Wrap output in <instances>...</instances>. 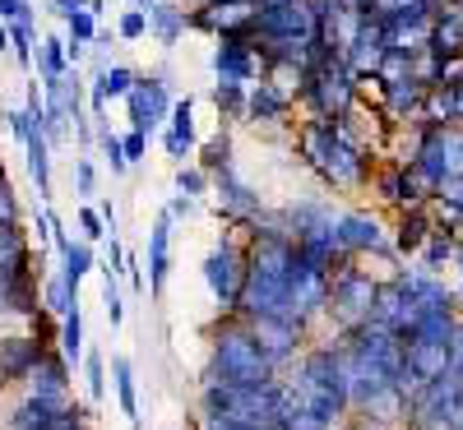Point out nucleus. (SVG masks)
Masks as SVG:
<instances>
[{"label": "nucleus", "instance_id": "obj_21", "mask_svg": "<svg viewBox=\"0 0 463 430\" xmlns=\"http://www.w3.org/2000/svg\"><path fill=\"white\" fill-rule=\"evenodd\" d=\"M246 116H255V121H283V116H288V98L274 84H250Z\"/></svg>", "mask_w": 463, "mask_h": 430}, {"label": "nucleus", "instance_id": "obj_6", "mask_svg": "<svg viewBox=\"0 0 463 430\" xmlns=\"http://www.w3.org/2000/svg\"><path fill=\"white\" fill-rule=\"evenodd\" d=\"M329 268L311 264L301 250H297V264H292V283H288V315L301 324L306 315H316V310L329 301Z\"/></svg>", "mask_w": 463, "mask_h": 430}, {"label": "nucleus", "instance_id": "obj_39", "mask_svg": "<svg viewBox=\"0 0 463 430\" xmlns=\"http://www.w3.org/2000/svg\"><path fill=\"white\" fill-rule=\"evenodd\" d=\"M10 42L19 47V61L28 65V61H33V19H19V23L10 28Z\"/></svg>", "mask_w": 463, "mask_h": 430}, {"label": "nucleus", "instance_id": "obj_61", "mask_svg": "<svg viewBox=\"0 0 463 430\" xmlns=\"http://www.w3.org/2000/svg\"><path fill=\"white\" fill-rule=\"evenodd\" d=\"M458 10H463V0H458Z\"/></svg>", "mask_w": 463, "mask_h": 430}, {"label": "nucleus", "instance_id": "obj_1", "mask_svg": "<svg viewBox=\"0 0 463 430\" xmlns=\"http://www.w3.org/2000/svg\"><path fill=\"white\" fill-rule=\"evenodd\" d=\"M292 264H297V241L292 237H283V231H264V237H255L237 310H246L250 320H292L288 315Z\"/></svg>", "mask_w": 463, "mask_h": 430}, {"label": "nucleus", "instance_id": "obj_56", "mask_svg": "<svg viewBox=\"0 0 463 430\" xmlns=\"http://www.w3.org/2000/svg\"><path fill=\"white\" fill-rule=\"evenodd\" d=\"M353 430H384V425H371V421H357Z\"/></svg>", "mask_w": 463, "mask_h": 430}, {"label": "nucleus", "instance_id": "obj_60", "mask_svg": "<svg viewBox=\"0 0 463 430\" xmlns=\"http://www.w3.org/2000/svg\"><path fill=\"white\" fill-rule=\"evenodd\" d=\"M421 5H436V0H421Z\"/></svg>", "mask_w": 463, "mask_h": 430}, {"label": "nucleus", "instance_id": "obj_44", "mask_svg": "<svg viewBox=\"0 0 463 430\" xmlns=\"http://www.w3.org/2000/svg\"><path fill=\"white\" fill-rule=\"evenodd\" d=\"M80 227L89 231L93 241H98V237H107V222H102V213H98V209H80Z\"/></svg>", "mask_w": 463, "mask_h": 430}, {"label": "nucleus", "instance_id": "obj_36", "mask_svg": "<svg viewBox=\"0 0 463 430\" xmlns=\"http://www.w3.org/2000/svg\"><path fill=\"white\" fill-rule=\"evenodd\" d=\"M14 255H24V231L14 222H5L0 227V264H10Z\"/></svg>", "mask_w": 463, "mask_h": 430}, {"label": "nucleus", "instance_id": "obj_7", "mask_svg": "<svg viewBox=\"0 0 463 430\" xmlns=\"http://www.w3.org/2000/svg\"><path fill=\"white\" fill-rule=\"evenodd\" d=\"M195 23L222 37H250L260 23V0H209L195 14Z\"/></svg>", "mask_w": 463, "mask_h": 430}, {"label": "nucleus", "instance_id": "obj_43", "mask_svg": "<svg viewBox=\"0 0 463 430\" xmlns=\"http://www.w3.org/2000/svg\"><path fill=\"white\" fill-rule=\"evenodd\" d=\"M19 218V204H14V190L5 185V176H0V227L5 222H14Z\"/></svg>", "mask_w": 463, "mask_h": 430}, {"label": "nucleus", "instance_id": "obj_40", "mask_svg": "<svg viewBox=\"0 0 463 430\" xmlns=\"http://www.w3.org/2000/svg\"><path fill=\"white\" fill-rule=\"evenodd\" d=\"M436 200H440L445 209H458V213H463V176L440 181V185H436Z\"/></svg>", "mask_w": 463, "mask_h": 430}, {"label": "nucleus", "instance_id": "obj_48", "mask_svg": "<svg viewBox=\"0 0 463 430\" xmlns=\"http://www.w3.org/2000/svg\"><path fill=\"white\" fill-rule=\"evenodd\" d=\"M144 28H148V14H144V10H130V14L121 19V37H144Z\"/></svg>", "mask_w": 463, "mask_h": 430}, {"label": "nucleus", "instance_id": "obj_28", "mask_svg": "<svg viewBox=\"0 0 463 430\" xmlns=\"http://www.w3.org/2000/svg\"><path fill=\"white\" fill-rule=\"evenodd\" d=\"M148 28L163 37V47H172L181 37V28H185V14L176 5H148Z\"/></svg>", "mask_w": 463, "mask_h": 430}, {"label": "nucleus", "instance_id": "obj_38", "mask_svg": "<svg viewBox=\"0 0 463 430\" xmlns=\"http://www.w3.org/2000/svg\"><path fill=\"white\" fill-rule=\"evenodd\" d=\"M102 153H107V163H111V172H126V167H130V158H126V144L116 139L111 130H102Z\"/></svg>", "mask_w": 463, "mask_h": 430}, {"label": "nucleus", "instance_id": "obj_42", "mask_svg": "<svg viewBox=\"0 0 463 430\" xmlns=\"http://www.w3.org/2000/svg\"><path fill=\"white\" fill-rule=\"evenodd\" d=\"M204 167H213V172H227V135L218 130V139L204 148Z\"/></svg>", "mask_w": 463, "mask_h": 430}, {"label": "nucleus", "instance_id": "obj_46", "mask_svg": "<svg viewBox=\"0 0 463 430\" xmlns=\"http://www.w3.org/2000/svg\"><path fill=\"white\" fill-rule=\"evenodd\" d=\"M102 305H107V320H111V324H121V292H116V283H111V278H107Z\"/></svg>", "mask_w": 463, "mask_h": 430}, {"label": "nucleus", "instance_id": "obj_47", "mask_svg": "<svg viewBox=\"0 0 463 430\" xmlns=\"http://www.w3.org/2000/svg\"><path fill=\"white\" fill-rule=\"evenodd\" d=\"M102 388H107L102 384V357H98V351H89V394L102 398Z\"/></svg>", "mask_w": 463, "mask_h": 430}, {"label": "nucleus", "instance_id": "obj_33", "mask_svg": "<svg viewBox=\"0 0 463 430\" xmlns=\"http://www.w3.org/2000/svg\"><path fill=\"white\" fill-rule=\"evenodd\" d=\"M61 347H65V357H80L84 351V320H80V305L65 315V329H61Z\"/></svg>", "mask_w": 463, "mask_h": 430}, {"label": "nucleus", "instance_id": "obj_30", "mask_svg": "<svg viewBox=\"0 0 463 430\" xmlns=\"http://www.w3.org/2000/svg\"><path fill=\"white\" fill-rule=\"evenodd\" d=\"M65 61H70V42L47 37L43 42V79H65Z\"/></svg>", "mask_w": 463, "mask_h": 430}, {"label": "nucleus", "instance_id": "obj_55", "mask_svg": "<svg viewBox=\"0 0 463 430\" xmlns=\"http://www.w3.org/2000/svg\"><path fill=\"white\" fill-rule=\"evenodd\" d=\"M56 430H84V425H80V412H70V416H65Z\"/></svg>", "mask_w": 463, "mask_h": 430}, {"label": "nucleus", "instance_id": "obj_16", "mask_svg": "<svg viewBox=\"0 0 463 430\" xmlns=\"http://www.w3.org/2000/svg\"><path fill=\"white\" fill-rule=\"evenodd\" d=\"M213 65H218V74H222L227 84H250L255 56H250V47H246V37H222V47H218Z\"/></svg>", "mask_w": 463, "mask_h": 430}, {"label": "nucleus", "instance_id": "obj_11", "mask_svg": "<svg viewBox=\"0 0 463 430\" xmlns=\"http://www.w3.org/2000/svg\"><path fill=\"white\" fill-rule=\"evenodd\" d=\"M126 102H130V121H135L139 135H153V126L167 121L172 107H176V102L167 98V84H163V79H139Z\"/></svg>", "mask_w": 463, "mask_h": 430}, {"label": "nucleus", "instance_id": "obj_41", "mask_svg": "<svg viewBox=\"0 0 463 430\" xmlns=\"http://www.w3.org/2000/svg\"><path fill=\"white\" fill-rule=\"evenodd\" d=\"M89 37H93V10H84V14L70 19V42H74V47H84Z\"/></svg>", "mask_w": 463, "mask_h": 430}, {"label": "nucleus", "instance_id": "obj_26", "mask_svg": "<svg viewBox=\"0 0 463 430\" xmlns=\"http://www.w3.org/2000/svg\"><path fill=\"white\" fill-rule=\"evenodd\" d=\"M28 176L37 181V194H52V158H47V135L37 130L33 139H28Z\"/></svg>", "mask_w": 463, "mask_h": 430}, {"label": "nucleus", "instance_id": "obj_5", "mask_svg": "<svg viewBox=\"0 0 463 430\" xmlns=\"http://www.w3.org/2000/svg\"><path fill=\"white\" fill-rule=\"evenodd\" d=\"M375 296H380V287L366 278V273L343 268L338 278H334V292H329L338 324H347V333L362 329V324H371V315H375Z\"/></svg>", "mask_w": 463, "mask_h": 430}, {"label": "nucleus", "instance_id": "obj_4", "mask_svg": "<svg viewBox=\"0 0 463 430\" xmlns=\"http://www.w3.org/2000/svg\"><path fill=\"white\" fill-rule=\"evenodd\" d=\"M412 167L427 176L431 185L463 176V130H454V126H431L427 135H421V148H417Z\"/></svg>", "mask_w": 463, "mask_h": 430}, {"label": "nucleus", "instance_id": "obj_31", "mask_svg": "<svg viewBox=\"0 0 463 430\" xmlns=\"http://www.w3.org/2000/svg\"><path fill=\"white\" fill-rule=\"evenodd\" d=\"M427 241H431L427 218H421V213H408V218H403V227H399V250H421Z\"/></svg>", "mask_w": 463, "mask_h": 430}, {"label": "nucleus", "instance_id": "obj_22", "mask_svg": "<svg viewBox=\"0 0 463 430\" xmlns=\"http://www.w3.org/2000/svg\"><path fill=\"white\" fill-rule=\"evenodd\" d=\"M65 384H70V375H65V361L47 357L43 366L33 370V398H47V403H65Z\"/></svg>", "mask_w": 463, "mask_h": 430}, {"label": "nucleus", "instance_id": "obj_9", "mask_svg": "<svg viewBox=\"0 0 463 430\" xmlns=\"http://www.w3.org/2000/svg\"><path fill=\"white\" fill-rule=\"evenodd\" d=\"M204 283H209V292L222 301V305H241V283H246V264H241V255L232 250L227 241L204 259Z\"/></svg>", "mask_w": 463, "mask_h": 430}, {"label": "nucleus", "instance_id": "obj_52", "mask_svg": "<svg viewBox=\"0 0 463 430\" xmlns=\"http://www.w3.org/2000/svg\"><path fill=\"white\" fill-rule=\"evenodd\" d=\"M74 176H80V194H93V167L80 158V167H74Z\"/></svg>", "mask_w": 463, "mask_h": 430}, {"label": "nucleus", "instance_id": "obj_51", "mask_svg": "<svg viewBox=\"0 0 463 430\" xmlns=\"http://www.w3.org/2000/svg\"><path fill=\"white\" fill-rule=\"evenodd\" d=\"M121 144H126V158L135 163V158H144V144H148V135H139V130H135V135H126Z\"/></svg>", "mask_w": 463, "mask_h": 430}, {"label": "nucleus", "instance_id": "obj_49", "mask_svg": "<svg viewBox=\"0 0 463 430\" xmlns=\"http://www.w3.org/2000/svg\"><path fill=\"white\" fill-rule=\"evenodd\" d=\"M52 10H56V14L70 23L74 14H84V10H89V0H52Z\"/></svg>", "mask_w": 463, "mask_h": 430}, {"label": "nucleus", "instance_id": "obj_50", "mask_svg": "<svg viewBox=\"0 0 463 430\" xmlns=\"http://www.w3.org/2000/svg\"><path fill=\"white\" fill-rule=\"evenodd\" d=\"M0 19H28V5H24V0H0Z\"/></svg>", "mask_w": 463, "mask_h": 430}, {"label": "nucleus", "instance_id": "obj_17", "mask_svg": "<svg viewBox=\"0 0 463 430\" xmlns=\"http://www.w3.org/2000/svg\"><path fill=\"white\" fill-rule=\"evenodd\" d=\"M440 65H458L463 56V19L458 14H436L431 23V47H427Z\"/></svg>", "mask_w": 463, "mask_h": 430}, {"label": "nucleus", "instance_id": "obj_57", "mask_svg": "<svg viewBox=\"0 0 463 430\" xmlns=\"http://www.w3.org/2000/svg\"><path fill=\"white\" fill-rule=\"evenodd\" d=\"M5 47H10V33H5V28H0V51H5Z\"/></svg>", "mask_w": 463, "mask_h": 430}, {"label": "nucleus", "instance_id": "obj_58", "mask_svg": "<svg viewBox=\"0 0 463 430\" xmlns=\"http://www.w3.org/2000/svg\"><path fill=\"white\" fill-rule=\"evenodd\" d=\"M135 5H139V10H148V5H153V0H135Z\"/></svg>", "mask_w": 463, "mask_h": 430}, {"label": "nucleus", "instance_id": "obj_2", "mask_svg": "<svg viewBox=\"0 0 463 430\" xmlns=\"http://www.w3.org/2000/svg\"><path fill=\"white\" fill-rule=\"evenodd\" d=\"M204 407L209 416L237 421L250 430H279L283 425V388L274 384H255V388H237V384H209L204 388Z\"/></svg>", "mask_w": 463, "mask_h": 430}, {"label": "nucleus", "instance_id": "obj_59", "mask_svg": "<svg viewBox=\"0 0 463 430\" xmlns=\"http://www.w3.org/2000/svg\"><path fill=\"white\" fill-rule=\"evenodd\" d=\"M458 278H463V255H458Z\"/></svg>", "mask_w": 463, "mask_h": 430}, {"label": "nucleus", "instance_id": "obj_27", "mask_svg": "<svg viewBox=\"0 0 463 430\" xmlns=\"http://www.w3.org/2000/svg\"><path fill=\"white\" fill-rule=\"evenodd\" d=\"M384 93H390V107H394L399 116L427 107V84H421L417 74H412V79H399V84H384Z\"/></svg>", "mask_w": 463, "mask_h": 430}, {"label": "nucleus", "instance_id": "obj_3", "mask_svg": "<svg viewBox=\"0 0 463 430\" xmlns=\"http://www.w3.org/2000/svg\"><path fill=\"white\" fill-rule=\"evenodd\" d=\"M213 375H218V384L255 388V384H274V361L260 351L255 333L222 329V333L213 338Z\"/></svg>", "mask_w": 463, "mask_h": 430}, {"label": "nucleus", "instance_id": "obj_15", "mask_svg": "<svg viewBox=\"0 0 463 430\" xmlns=\"http://www.w3.org/2000/svg\"><path fill=\"white\" fill-rule=\"evenodd\" d=\"M297 333H301L297 320H255V342H260V351H264V357L274 361V366L292 357Z\"/></svg>", "mask_w": 463, "mask_h": 430}, {"label": "nucleus", "instance_id": "obj_54", "mask_svg": "<svg viewBox=\"0 0 463 430\" xmlns=\"http://www.w3.org/2000/svg\"><path fill=\"white\" fill-rule=\"evenodd\" d=\"M449 430H463V398H458L454 412H449Z\"/></svg>", "mask_w": 463, "mask_h": 430}, {"label": "nucleus", "instance_id": "obj_13", "mask_svg": "<svg viewBox=\"0 0 463 430\" xmlns=\"http://www.w3.org/2000/svg\"><path fill=\"white\" fill-rule=\"evenodd\" d=\"M0 305L5 310H37L33 283H28V255H14L10 264H0Z\"/></svg>", "mask_w": 463, "mask_h": 430}, {"label": "nucleus", "instance_id": "obj_10", "mask_svg": "<svg viewBox=\"0 0 463 430\" xmlns=\"http://www.w3.org/2000/svg\"><path fill=\"white\" fill-rule=\"evenodd\" d=\"M417 320H421V310H417V301L408 296V287H403L399 278H394V283H384L380 296H375V315H371V324H380V329H390V333L408 338V333L417 329Z\"/></svg>", "mask_w": 463, "mask_h": 430}, {"label": "nucleus", "instance_id": "obj_32", "mask_svg": "<svg viewBox=\"0 0 463 430\" xmlns=\"http://www.w3.org/2000/svg\"><path fill=\"white\" fill-rule=\"evenodd\" d=\"M89 268H93V250H89V246H74V241H70V250H65V283H70L74 292H80V278H84Z\"/></svg>", "mask_w": 463, "mask_h": 430}, {"label": "nucleus", "instance_id": "obj_25", "mask_svg": "<svg viewBox=\"0 0 463 430\" xmlns=\"http://www.w3.org/2000/svg\"><path fill=\"white\" fill-rule=\"evenodd\" d=\"M195 148V121H190V98L172 107V135H167V153L172 158H185Z\"/></svg>", "mask_w": 463, "mask_h": 430}, {"label": "nucleus", "instance_id": "obj_14", "mask_svg": "<svg viewBox=\"0 0 463 430\" xmlns=\"http://www.w3.org/2000/svg\"><path fill=\"white\" fill-rule=\"evenodd\" d=\"M334 237H338V250H384L380 222L366 218V213H343L338 227H334Z\"/></svg>", "mask_w": 463, "mask_h": 430}, {"label": "nucleus", "instance_id": "obj_24", "mask_svg": "<svg viewBox=\"0 0 463 430\" xmlns=\"http://www.w3.org/2000/svg\"><path fill=\"white\" fill-rule=\"evenodd\" d=\"M135 84H139V79H135L130 70H121V65L102 70V74H98V84H93V107L102 111V102H107V98H130V93H135Z\"/></svg>", "mask_w": 463, "mask_h": 430}, {"label": "nucleus", "instance_id": "obj_35", "mask_svg": "<svg viewBox=\"0 0 463 430\" xmlns=\"http://www.w3.org/2000/svg\"><path fill=\"white\" fill-rule=\"evenodd\" d=\"M47 305H52L56 315L65 320V315H70V310L80 305V301H74V287H70L65 278H52V283H47Z\"/></svg>", "mask_w": 463, "mask_h": 430}, {"label": "nucleus", "instance_id": "obj_37", "mask_svg": "<svg viewBox=\"0 0 463 430\" xmlns=\"http://www.w3.org/2000/svg\"><path fill=\"white\" fill-rule=\"evenodd\" d=\"M449 255H454L449 237H445V231H431V241H427V273H436V268H440Z\"/></svg>", "mask_w": 463, "mask_h": 430}, {"label": "nucleus", "instance_id": "obj_53", "mask_svg": "<svg viewBox=\"0 0 463 430\" xmlns=\"http://www.w3.org/2000/svg\"><path fill=\"white\" fill-rule=\"evenodd\" d=\"M449 351H454V370L463 375V329H454V342H449Z\"/></svg>", "mask_w": 463, "mask_h": 430}, {"label": "nucleus", "instance_id": "obj_20", "mask_svg": "<svg viewBox=\"0 0 463 430\" xmlns=\"http://www.w3.org/2000/svg\"><path fill=\"white\" fill-rule=\"evenodd\" d=\"M408 287V296L417 301V310L427 315V310H449V292L436 283V273H408V278H399Z\"/></svg>", "mask_w": 463, "mask_h": 430}, {"label": "nucleus", "instance_id": "obj_8", "mask_svg": "<svg viewBox=\"0 0 463 430\" xmlns=\"http://www.w3.org/2000/svg\"><path fill=\"white\" fill-rule=\"evenodd\" d=\"M454 338H408L403 342V366L421 379V384H436L454 370V351H449Z\"/></svg>", "mask_w": 463, "mask_h": 430}, {"label": "nucleus", "instance_id": "obj_23", "mask_svg": "<svg viewBox=\"0 0 463 430\" xmlns=\"http://www.w3.org/2000/svg\"><path fill=\"white\" fill-rule=\"evenodd\" d=\"M218 204H222L227 213H237V218H250V213L260 209V200H255V194H250L237 176H232V167L218 172Z\"/></svg>", "mask_w": 463, "mask_h": 430}, {"label": "nucleus", "instance_id": "obj_12", "mask_svg": "<svg viewBox=\"0 0 463 430\" xmlns=\"http://www.w3.org/2000/svg\"><path fill=\"white\" fill-rule=\"evenodd\" d=\"M47 361L37 338H5L0 342V379H33V370Z\"/></svg>", "mask_w": 463, "mask_h": 430}, {"label": "nucleus", "instance_id": "obj_18", "mask_svg": "<svg viewBox=\"0 0 463 430\" xmlns=\"http://www.w3.org/2000/svg\"><path fill=\"white\" fill-rule=\"evenodd\" d=\"M65 416H70V407H65V403L28 398L24 407H14V416H10V430H56Z\"/></svg>", "mask_w": 463, "mask_h": 430}, {"label": "nucleus", "instance_id": "obj_29", "mask_svg": "<svg viewBox=\"0 0 463 430\" xmlns=\"http://www.w3.org/2000/svg\"><path fill=\"white\" fill-rule=\"evenodd\" d=\"M111 370H116V394H121V412L130 416V425H139V403H135V375H130V361H126V357H116Z\"/></svg>", "mask_w": 463, "mask_h": 430}, {"label": "nucleus", "instance_id": "obj_34", "mask_svg": "<svg viewBox=\"0 0 463 430\" xmlns=\"http://www.w3.org/2000/svg\"><path fill=\"white\" fill-rule=\"evenodd\" d=\"M213 102L222 107V111H232V116H246V84H218L213 89Z\"/></svg>", "mask_w": 463, "mask_h": 430}, {"label": "nucleus", "instance_id": "obj_45", "mask_svg": "<svg viewBox=\"0 0 463 430\" xmlns=\"http://www.w3.org/2000/svg\"><path fill=\"white\" fill-rule=\"evenodd\" d=\"M176 190L185 194V200H190V194H204V172H181L176 176Z\"/></svg>", "mask_w": 463, "mask_h": 430}, {"label": "nucleus", "instance_id": "obj_19", "mask_svg": "<svg viewBox=\"0 0 463 430\" xmlns=\"http://www.w3.org/2000/svg\"><path fill=\"white\" fill-rule=\"evenodd\" d=\"M167 237H172V218H163L158 227L148 231V287H153V292H163V283H167V268H172Z\"/></svg>", "mask_w": 463, "mask_h": 430}]
</instances>
